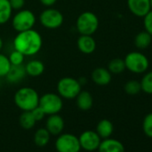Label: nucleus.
<instances>
[{
  "mask_svg": "<svg viewBox=\"0 0 152 152\" xmlns=\"http://www.w3.org/2000/svg\"><path fill=\"white\" fill-rule=\"evenodd\" d=\"M42 38L35 30H28L19 32L14 40L15 50L24 56H34L39 52L42 48Z\"/></svg>",
  "mask_w": 152,
  "mask_h": 152,
  "instance_id": "1",
  "label": "nucleus"
},
{
  "mask_svg": "<svg viewBox=\"0 0 152 152\" xmlns=\"http://www.w3.org/2000/svg\"><path fill=\"white\" fill-rule=\"evenodd\" d=\"M39 101L38 92L30 87L21 88L15 94V103L23 111H31L39 106Z\"/></svg>",
  "mask_w": 152,
  "mask_h": 152,
  "instance_id": "2",
  "label": "nucleus"
},
{
  "mask_svg": "<svg viewBox=\"0 0 152 152\" xmlns=\"http://www.w3.org/2000/svg\"><path fill=\"white\" fill-rule=\"evenodd\" d=\"M125 69L135 74L144 73L149 67V61L148 57L141 52L132 51L126 55L124 59Z\"/></svg>",
  "mask_w": 152,
  "mask_h": 152,
  "instance_id": "3",
  "label": "nucleus"
},
{
  "mask_svg": "<svg viewBox=\"0 0 152 152\" xmlns=\"http://www.w3.org/2000/svg\"><path fill=\"white\" fill-rule=\"evenodd\" d=\"M99 18L92 12H84L76 21V28L81 35H92L99 28Z\"/></svg>",
  "mask_w": 152,
  "mask_h": 152,
  "instance_id": "4",
  "label": "nucleus"
},
{
  "mask_svg": "<svg viewBox=\"0 0 152 152\" xmlns=\"http://www.w3.org/2000/svg\"><path fill=\"white\" fill-rule=\"evenodd\" d=\"M82 91L79 81L72 77H64L57 83V91L60 97L66 99H72L77 97Z\"/></svg>",
  "mask_w": 152,
  "mask_h": 152,
  "instance_id": "5",
  "label": "nucleus"
},
{
  "mask_svg": "<svg viewBox=\"0 0 152 152\" xmlns=\"http://www.w3.org/2000/svg\"><path fill=\"white\" fill-rule=\"evenodd\" d=\"M39 107L46 115L58 114L63 108V100L58 94L46 93L39 98Z\"/></svg>",
  "mask_w": 152,
  "mask_h": 152,
  "instance_id": "6",
  "label": "nucleus"
},
{
  "mask_svg": "<svg viewBox=\"0 0 152 152\" xmlns=\"http://www.w3.org/2000/svg\"><path fill=\"white\" fill-rule=\"evenodd\" d=\"M55 147L57 152H80L82 149L79 138L72 133L59 134Z\"/></svg>",
  "mask_w": 152,
  "mask_h": 152,
  "instance_id": "7",
  "label": "nucleus"
},
{
  "mask_svg": "<svg viewBox=\"0 0 152 152\" xmlns=\"http://www.w3.org/2000/svg\"><path fill=\"white\" fill-rule=\"evenodd\" d=\"M36 23V16L30 10H20L13 18V27L14 29L18 31H24L33 28Z\"/></svg>",
  "mask_w": 152,
  "mask_h": 152,
  "instance_id": "8",
  "label": "nucleus"
},
{
  "mask_svg": "<svg viewBox=\"0 0 152 152\" xmlns=\"http://www.w3.org/2000/svg\"><path fill=\"white\" fill-rule=\"evenodd\" d=\"M40 23L48 29H57L64 23V16L56 9L48 8L44 10L39 15Z\"/></svg>",
  "mask_w": 152,
  "mask_h": 152,
  "instance_id": "9",
  "label": "nucleus"
},
{
  "mask_svg": "<svg viewBox=\"0 0 152 152\" xmlns=\"http://www.w3.org/2000/svg\"><path fill=\"white\" fill-rule=\"evenodd\" d=\"M79 141L83 149L86 151H95L99 148V146L101 142V138L96 132L88 130L80 135Z\"/></svg>",
  "mask_w": 152,
  "mask_h": 152,
  "instance_id": "10",
  "label": "nucleus"
},
{
  "mask_svg": "<svg viewBox=\"0 0 152 152\" xmlns=\"http://www.w3.org/2000/svg\"><path fill=\"white\" fill-rule=\"evenodd\" d=\"M130 12L137 17H144L150 10L149 0H127Z\"/></svg>",
  "mask_w": 152,
  "mask_h": 152,
  "instance_id": "11",
  "label": "nucleus"
},
{
  "mask_svg": "<svg viewBox=\"0 0 152 152\" xmlns=\"http://www.w3.org/2000/svg\"><path fill=\"white\" fill-rule=\"evenodd\" d=\"M64 128V121L58 114L50 115L47 119L46 129L51 135H59Z\"/></svg>",
  "mask_w": 152,
  "mask_h": 152,
  "instance_id": "12",
  "label": "nucleus"
},
{
  "mask_svg": "<svg viewBox=\"0 0 152 152\" xmlns=\"http://www.w3.org/2000/svg\"><path fill=\"white\" fill-rule=\"evenodd\" d=\"M98 150L99 152H124V147L121 141L107 138L101 140Z\"/></svg>",
  "mask_w": 152,
  "mask_h": 152,
  "instance_id": "13",
  "label": "nucleus"
},
{
  "mask_svg": "<svg viewBox=\"0 0 152 152\" xmlns=\"http://www.w3.org/2000/svg\"><path fill=\"white\" fill-rule=\"evenodd\" d=\"M91 80L98 85L105 86L110 83L112 80V73L108 71V69L98 67L91 73Z\"/></svg>",
  "mask_w": 152,
  "mask_h": 152,
  "instance_id": "14",
  "label": "nucleus"
},
{
  "mask_svg": "<svg viewBox=\"0 0 152 152\" xmlns=\"http://www.w3.org/2000/svg\"><path fill=\"white\" fill-rule=\"evenodd\" d=\"M96 41L91 35H81L77 40V47L79 50L86 55L92 54L96 49Z\"/></svg>",
  "mask_w": 152,
  "mask_h": 152,
  "instance_id": "15",
  "label": "nucleus"
},
{
  "mask_svg": "<svg viewBox=\"0 0 152 152\" xmlns=\"http://www.w3.org/2000/svg\"><path fill=\"white\" fill-rule=\"evenodd\" d=\"M76 105L77 107L83 111L90 110L93 106V97L92 95L86 91H83L77 95L76 97Z\"/></svg>",
  "mask_w": 152,
  "mask_h": 152,
  "instance_id": "16",
  "label": "nucleus"
},
{
  "mask_svg": "<svg viewBox=\"0 0 152 152\" xmlns=\"http://www.w3.org/2000/svg\"><path fill=\"white\" fill-rule=\"evenodd\" d=\"M114 132V125L111 121L107 119H103L99 122L96 129V132L101 139L109 138Z\"/></svg>",
  "mask_w": 152,
  "mask_h": 152,
  "instance_id": "17",
  "label": "nucleus"
},
{
  "mask_svg": "<svg viewBox=\"0 0 152 152\" xmlns=\"http://www.w3.org/2000/svg\"><path fill=\"white\" fill-rule=\"evenodd\" d=\"M26 74L25 67H23L22 64L20 65H12L9 72L6 77L7 78V81L10 83H18L20 82Z\"/></svg>",
  "mask_w": 152,
  "mask_h": 152,
  "instance_id": "18",
  "label": "nucleus"
},
{
  "mask_svg": "<svg viewBox=\"0 0 152 152\" xmlns=\"http://www.w3.org/2000/svg\"><path fill=\"white\" fill-rule=\"evenodd\" d=\"M44 64L39 60H31L25 66L26 73L32 76V77H37V76L41 75L44 72Z\"/></svg>",
  "mask_w": 152,
  "mask_h": 152,
  "instance_id": "19",
  "label": "nucleus"
},
{
  "mask_svg": "<svg viewBox=\"0 0 152 152\" xmlns=\"http://www.w3.org/2000/svg\"><path fill=\"white\" fill-rule=\"evenodd\" d=\"M152 42V36L147 31L139 32L134 38V44L139 49H145L150 46Z\"/></svg>",
  "mask_w": 152,
  "mask_h": 152,
  "instance_id": "20",
  "label": "nucleus"
},
{
  "mask_svg": "<svg viewBox=\"0 0 152 152\" xmlns=\"http://www.w3.org/2000/svg\"><path fill=\"white\" fill-rule=\"evenodd\" d=\"M12 12L9 0H0V24H5L9 21Z\"/></svg>",
  "mask_w": 152,
  "mask_h": 152,
  "instance_id": "21",
  "label": "nucleus"
},
{
  "mask_svg": "<svg viewBox=\"0 0 152 152\" xmlns=\"http://www.w3.org/2000/svg\"><path fill=\"white\" fill-rule=\"evenodd\" d=\"M36 122L37 121L35 120L31 111H23L19 118L20 125L25 130H30L33 128Z\"/></svg>",
  "mask_w": 152,
  "mask_h": 152,
  "instance_id": "22",
  "label": "nucleus"
},
{
  "mask_svg": "<svg viewBox=\"0 0 152 152\" xmlns=\"http://www.w3.org/2000/svg\"><path fill=\"white\" fill-rule=\"evenodd\" d=\"M50 133L46 128L39 129L34 134V142L39 147L46 146L50 140Z\"/></svg>",
  "mask_w": 152,
  "mask_h": 152,
  "instance_id": "23",
  "label": "nucleus"
},
{
  "mask_svg": "<svg viewBox=\"0 0 152 152\" xmlns=\"http://www.w3.org/2000/svg\"><path fill=\"white\" fill-rule=\"evenodd\" d=\"M140 83L141 91L146 94L152 95V71L144 72V75L141 78Z\"/></svg>",
  "mask_w": 152,
  "mask_h": 152,
  "instance_id": "24",
  "label": "nucleus"
},
{
  "mask_svg": "<svg viewBox=\"0 0 152 152\" xmlns=\"http://www.w3.org/2000/svg\"><path fill=\"white\" fill-rule=\"evenodd\" d=\"M125 70V64L124 59L114 58L108 63V71L113 74H120Z\"/></svg>",
  "mask_w": 152,
  "mask_h": 152,
  "instance_id": "25",
  "label": "nucleus"
},
{
  "mask_svg": "<svg viewBox=\"0 0 152 152\" xmlns=\"http://www.w3.org/2000/svg\"><path fill=\"white\" fill-rule=\"evenodd\" d=\"M124 91L126 92V94L131 95V96L137 95V94H139L141 91L140 83V82H138L136 80L128 81L124 84Z\"/></svg>",
  "mask_w": 152,
  "mask_h": 152,
  "instance_id": "26",
  "label": "nucleus"
},
{
  "mask_svg": "<svg viewBox=\"0 0 152 152\" xmlns=\"http://www.w3.org/2000/svg\"><path fill=\"white\" fill-rule=\"evenodd\" d=\"M11 66L12 64L9 58L3 54H0V77H6L11 69Z\"/></svg>",
  "mask_w": 152,
  "mask_h": 152,
  "instance_id": "27",
  "label": "nucleus"
},
{
  "mask_svg": "<svg viewBox=\"0 0 152 152\" xmlns=\"http://www.w3.org/2000/svg\"><path fill=\"white\" fill-rule=\"evenodd\" d=\"M142 129L146 136L152 138V113L148 114L144 117L142 123Z\"/></svg>",
  "mask_w": 152,
  "mask_h": 152,
  "instance_id": "28",
  "label": "nucleus"
},
{
  "mask_svg": "<svg viewBox=\"0 0 152 152\" xmlns=\"http://www.w3.org/2000/svg\"><path fill=\"white\" fill-rule=\"evenodd\" d=\"M24 56H25L23 55L21 52L15 50L10 54L8 58H9V61H10L12 65H20V64H23V60H24Z\"/></svg>",
  "mask_w": 152,
  "mask_h": 152,
  "instance_id": "29",
  "label": "nucleus"
},
{
  "mask_svg": "<svg viewBox=\"0 0 152 152\" xmlns=\"http://www.w3.org/2000/svg\"><path fill=\"white\" fill-rule=\"evenodd\" d=\"M143 26L145 31H147L152 36V10H150L143 17Z\"/></svg>",
  "mask_w": 152,
  "mask_h": 152,
  "instance_id": "30",
  "label": "nucleus"
},
{
  "mask_svg": "<svg viewBox=\"0 0 152 152\" xmlns=\"http://www.w3.org/2000/svg\"><path fill=\"white\" fill-rule=\"evenodd\" d=\"M31 113H32V115H33V116H34V118H35V120L37 122L38 121H41L44 118V116L46 115V114L44 113V111L39 106L37 107H35L34 109H32L31 110Z\"/></svg>",
  "mask_w": 152,
  "mask_h": 152,
  "instance_id": "31",
  "label": "nucleus"
},
{
  "mask_svg": "<svg viewBox=\"0 0 152 152\" xmlns=\"http://www.w3.org/2000/svg\"><path fill=\"white\" fill-rule=\"evenodd\" d=\"M10 6L13 10H21L25 4L24 0H9Z\"/></svg>",
  "mask_w": 152,
  "mask_h": 152,
  "instance_id": "32",
  "label": "nucleus"
},
{
  "mask_svg": "<svg viewBox=\"0 0 152 152\" xmlns=\"http://www.w3.org/2000/svg\"><path fill=\"white\" fill-rule=\"evenodd\" d=\"M40 3L46 7H52L53 5L56 4V0H39Z\"/></svg>",
  "mask_w": 152,
  "mask_h": 152,
  "instance_id": "33",
  "label": "nucleus"
},
{
  "mask_svg": "<svg viewBox=\"0 0 152 152\" xmlns=\"http://www.w3.org/2000/svg\"><path fill=\"white\" fill-rule=\"evenodd\" d=\"M2 48H3V40H2L1 38H0V50H1Z\"/></svg>",
  "mask_w": 152,
  "mask_h": 152,
  "instance_id": "34",
  "label": "nucleus"
},
{
  "mask_svg": "<svg viewBox=\"0 0 152 152\" xmlns=\"http://www.w3.org/2000/svg\"><path fill=\"white\" fill-rule=\"evenodd\" d=\"M149 1H150V8L152 10V0H149Z\"/></svg>",
  "mask_w": 152,
  "mask_h": 152,
  "instance_id": "35",
  "label": "nucleus"
}]
</instances>
